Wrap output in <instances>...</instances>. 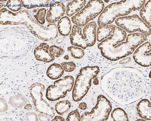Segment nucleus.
I'll use <instances>...</instances> for the list:
<instances>
[{
    "instance_id": "1",
    "label": "nucleus",
    "mask_w": 151,
    "mask_h": 121,
    "mask_svg": "<svg viewBox=\"0 0 151 121\" xmlns=\"http://www.w3.org/2000/svg\"><path fill=\"white\" fill-rule=\"evenodd\" d=\"M147 38L140 32L127 35L125 31L115 25L111 35L99 43L98 47L104 58L111 61H116L132 54Z\"/></svg>"
},
{
    "instance_id": "2",
    "label": "nucleus",
    "mask_w": 151,
    "mask_h": 121,
    "mask_svg": "<svg viewBox=\"0 0 151 121\" xmlns=\"http://www.w3.org/2000/svg\"><path fill=\"white\" fill-rule=\"evenodd\" d=\"M146 1L124 0L109 4L100 14L97 21L99 27H104L113 23L117 18L128 15L133 11L139 10Z\"/></svg>"
},
{
    "instance_id": "3",
    "label": "nucleus",
    "mask_w": 151,
    "mask_h": 121,
    "mask_svg": "<svg viewBox=\"0 0 151 121\" xmlns=\"http://www.w3.org/2000/svg\"><path fill=\"white\" fill-rule=\"evenodd\" d=\"M98 66H86L80 70L74 84L72 92L73 100L77 102L81 101L86 95L91 85V81L99 73Z\"/></svg>"
},
{
    "instance_id": "4",
    "label": "nucleus",
    "mask_w": 151,
    "mask_h": 121,
    "mask_svg": "<svg viewBox=\"0 0 151 121\" xmlns=\"http://www.w3.org/2000/svg\"><path fill=\"white\" fill-rule=\"evenodd\" d=\"M104 6V2L100 0L90 1L86 6L72 17V22L80 27L85 26L101 13Z\"/></svg>"
},
{
    "instance_id": "5",
    "label": "nucleus",
    "mask_w": 151,
    "mask_h": 121,
    "mask_svg": "<svg viewBox=\"0 0 151 121\" xmlns=\"http://www.w3.org/2000/svg\"><path fill=\"white\" fill-rule=\"evenodd\" d=\"M117 26L130 33L139 32L146 36L151 35V28L137 14L119 18L115 21Z\"/></svg>"
},
{
    "instance_id": "6",
    "label": "nucleus",
    "mask_w": 151,
    "mask_h": 121,
    "mask_svg": "<svg viewBox=\"0 0 151 121\" xmlns=\"http://www.w3.org/2000/svg\"><path fill=\"white\" fill-rule=\"evenodd\" d=\"M112 107L111 103L105 97H97V103L91 112L83 114L80 121H105L108 120Z\"/></svg>"
},
{
    "instance_id": "7",
    "label": "nucleus",
    "mask_w": 151,
    "mask_h": 121,
    "mask_svg": "<svg viewBox=\"0 0 151 121\" xmlns=\"http://www.w3.org/2000/svg\"><path fill=\"white\" fill-rule=\"evenodd\" d=\"M45 89L43 84L36 82L30 87V95L36 111L39 113L43 114L53 118L55 115L54 109L42 98L43 93Z\"/></svg>"
},
{
    "instance_id": "8",
    "label": "nucleus",
    "mask_w": 151,
    "mask_h": 121,
    "mask_svg": "<svg viewBox=\"0 0 151 121\" xmlns=\"http://www.w3.org/2000/svg\"><path fill=\"white\" fill-rule=\"evenodd\" d=\"M30 19L31 23L23 21L22 24L25 25L30 32L36 37L40 40L49 41L54 40L58 35L56 24H50L47 26H44L39 23L35 18L30 14Z\"/></svg>"
},
{
    "instance_id": "9",
    "label": "nucleus",
    "mask_w": 151,
    "mask_h": 121,
    "mask_svg": "<svg viewBox=\"0 0 151 121\" xmlns=\"http://www.w3.org/2000/svg\"><path fill=\"white\" fill-rule=\"evenodd\" d=\"M74 83L72 76H68L55 81L53 85L48 87L46 92V98L48 100L55 101L65 97L68 92L72 90Z\"/></svg>"
},
{
    "instance_id": "10",
    "label": "nucleus",
    "mask_w": 151,
    "mask_h": 121,
    "mask_svg": "<svg viewBox=\"0 0 151 121\" xmlns=\"http://www.w3.org/2000/svg\"><path fill=\"white\" fill-rule=\"evenodd\" d=\"M151 46L150 42L143 43L136 49L133 55L134 60L140 66L148 67L151 65Z\"/></svg>"
},
{
    "instance_id": "11",
    "label": "nucleus",
    "mask_w": 151,
    "mask_h": 121,
    "mask_svg": "<svg viewBox=\"0 0 151 121\" xmlns=\"http://www.w3.org/2000/svg\"><path fill=\"white\" fill-rule=\"evenodd\" d=\"M65 7L60 1L53 2L46 14V20L48 23H55L61 19L65 13Z\"/></svg>"
},
{
    "instance_id": "12",
    "label": "nucleus",
    "mask_w": 151,
    "mask_h": 121,
    "mask_svg": "<svg viewBox=\"0 0 151 121\" xmlns=\"http://www.w3.org/2000/svg\"><path fill=\"white\" fill-rule=\"evenodd\" d=\"M70 38V43L74 46L80 47L83 50L88 47L86 41L82 33V29L80 26L75 25L73 26Z\"/></svg>"
},
{
    "instance_id": "13",
    "label": "nucleus",
    "mask_w": 151,
    "mask_h": 121,
    "mask_svg": "<svg viewBox=\"0 0 151 121\" xmlns=\"http://www.w3.org/2000/svg\"><path fill=\"white\" fill-rule=\"evenodd\" d=\"M49 46L47 43L43 42L34 50V54L36 60L39 61L50 63L55 59V57L49 51Z\"/></svg>"
},
{
    "instance_id": "14",
    "label": "nucleus",
    "mask_w": 151,
    "mask_h": 121,
    "mask_svg": "<svg viewBox=\"0 0 151 121\" xmlns=\"http://www.w3.org/2000/svg\"><path fill=\"white\" fill-rule=\"evenodd\" d=\"M97 24L92 21L84 26L83 35L86 41L88 47L93 46L96 41Z\"/></svg>"
},
{
    "instance_id": "15",
    "label": "nucleus",
    "mask_w": 151,
    "mask_h": 121,
    "mask_svg": "<svg viewBox=\"0 0 151 121\" xmlns=\"http://www.w3.org/2000/svg\"><path fill=\"white\" fill-rule=\"evenodd\" d=\"M150 102L147 99H143L138 103L137 106V112L143 119L151 120V108Z\"/></svg>"
},
{
    "instance_id": "16",
    "label": "nucleus",
    "mask_w": 151,
    "mask_h": 121,
    "mask_svg": "<svg viewBox=\"0 0 151 121\" xmlns=\"http://www.w3.org/2000/svg\"><path fill=\"white\" fill-rule=\"evenodd\" d=\"M85 0H75L70 2L67 5L66 13L68 16L71 17L74 16L83 8L86 3Z\"/></svg>"
},
{
    "instance_id": "17",
    "label": "nucleus",
    "mask_w": 151,
    "mask_h": 121,
    "mask_svg": "<svg viewBox=\"0 0 151 121\" xmlns=\"http://www.w3.org/2000/svg\"><path fill=\"white\" fill-rule=\"evenodd\" d=\"M58 32L63 36L69 35L71 31L72 24L67 16L63 17L58 21L57 25Z\"/></svg>"
},
{
    "instance_id": "18",
    "label": "nucleus",
    "mask_w": 151,
    "mask_h": 121,
    "mask_svg": "<svg viewBox=\"0 0 151 121\" xmlns=\"http://www.w3.org/2000/svg\"><path fill=\"white\" fill-rule=\"evenodd\" d=\"M114 26L109 24L104 27H99L96 31V39L97 41L101 42L109 37L114 30Z\"/></svg>"
},
{
    "instance_id": "19",
    "label": "nucleus",
    "mask_w": 151,
    "mask_h": 121,
    "mask_svg": "<svg viewBox=\"0 0 151 121\" xmlns=\"http://www.w3.org/2000/svg\"><path fill=\"white\" fill-rule=\"evenodd\" d=\"M64 73L60 65L54 63L49 67L47 72V76L51 79L56 80L61 77Z\"/></svg>"
},
{
    "instance_id": "20",
    "label": "nucleus",
    "mask_w": 151,
    "mask_h": 121,
    "mask_svg": "<svg viewBox=\"0 0 151 121\" xmlns=\"http://www.w3.org/2000/svg\"><path fill=\"white\" fill-rule=\"evenodd\" d=\"M151 1H148L140 9V15L141 18L151 28Z\"/></svg>"
},
{
    "instance_id": "21",
    "label": "nucleus",
    "mask_w": 151,
    "mask_h": 121,
    "mask_svg": "<svg viewBox=\"0 0 151 121\" xmlns=\"http://www.w3.org/2000/svg\"><path fill=\"white\" fill-rule=\"evenodd\" d=\"M27 99L21 94L12 96L9 100L10 105L14 108H20L25 106L27 103Z\"/></svg>"
},
{
    "instance_id": "22",
    "label": "nucleus",
    "mask_w": 151,
    "mask_h": 121,
    "mask_svg": "<svg viewBox=\"0 0 151 121\" xmlns=\"http://www.w3.org/2000/svg\"><path fill=\"white\" fill-rule=\"evenodd\" d=\"M111 117L114 121H128V116L125 111L120 108H116L113 110Z\"/></svg>"
},
{
    "instance_id": "23",
    "label": "nucleus",
    "mask_w": 151,
    "mask_h": 121,
    "mask_svg": "<svg viewBox=\"0 0 151 121\" xmlns=\"http://www.w3.org/2000/svg\"><path fill=\"white\" fill-rule=\"evenodd\" d=\"M22 5L26 9L45 7L49 4L48 1H21Z\"/></svg>"
},
{
    "instance_id": "24",
    "label": "nucleus",
    "mask_w": 151,
    "mask_h": 121,
    "mask_svg": "<svg viewBox=\"0 0 151 121\" xmlns=\"http://www.w3.org/2000/svg\"><path fill=\"white\" fill-rule=\"evenodd\" d=\"M70 107L71 104L69 101H62L56 104L55 109L58 115H62L69 111Z\"/></svg>"
},
{
    "instance_id": "25",
    "label": "nucleus",
    "mask_w": 151,
    "mask_h": 121,
    "mask_svg": "<svg viewBox=\"0 0 151 121\" xmlns=\"http://www.w3.org/2000/svg\"><path fill=\"white\" fill-rule=\"evenodd\" d=\"M67 50L70 53L72 56L75 59H81L84 56V51L81 48L76 46H70L68 48Z\"/></svg>"
},
{
    "instance_id": "26",
    "label": "nucleus",
    "mask_w": 151,
    "mask_h": 121,
    "mask_svg": "<svg viewBox=\"0 0 151 121\" xmlns=\"http://www.w3.org/2000/svg\"><path fill=\"white\" fill-rule=\"evenodd\" d=\"M6 5L9 10L14 12H17L21 9L22 4L20 0H9L7 1Z\"/></svg>"
},
{
    "instance_id": "27",
    "label": "nucleus",
    "mask_w": 151,
    "mask_h": 121,
    "mask_svg": "<svg viewBox=\"0 0 151 121\" xmlns=\"http://www.w3.org/2000/svg\"><path fill=\"white\" fill-rule=\"evenodd\" d=\"M46 13L47 9L45 8H41L39 9L37 14L34 16V18L39 23L42 25L45 22Z\"/></svg>"
},
{
    "instance_id": "28",
    "label": "nucleus",
    "mask_w": 151,
    "mask_h": 121,
    "mask_svg": "<svg viewBox=\"0 0 151 121\" xmlns=\"http://www.w3.org/2000/svg\"><path fill=\"white\" fill-rule=\"evenodd\" d=\"M49 51L55 57L58 58L64 54L65 50L62 48L56 45H52L49 48Z\"/></svg>"
},
{
    "instance_id": "29",
    "label": "nucleus",
    "mask_w": 151,
    "mask_h": 121,
    "mask_svg": "<svg viewBox=\"0 0 151 121\" xmlns=\"http://www.w3.org/2000/svg\"><path fill=\"white\" fill-rule=\"evenodd\" d=\"M81 120L80 116L78 110L77 109L70 112L68 115L67 118V121H80Z\"/></svg>"
},
{
    "instance_id": "30",
    "label": "nucleus",
    "mask_w": 151,
    "mask_h": 121,
    "mask_svg": "<svg viewBox=\"0 0 151 121\" xmlns=\"http://www.w3.org/2000/svg\"><path fill=\"white\" fill-rule=\"evenodd\" d=\"M61 66L65 72H70L74 71L76 68V65L72 62H64L61 63Z\"/></svg>"
},
{
    "instance_id": "31",
    "label": "nucleus",
    "mask_w": 151,
    "mask_h": 121,
    "mask_svg": "<svg viewBox=\"0 0 151 121\" xmlns=\"http://www.w3.org/2000/svg\"><path fill=\"white\" fill-rule=\"evenodd\" d=\"M25 118L27 121H38V115L35 113L30 112L27 113L25 115Z\"/></svg>"
},
{
    "instance_id": "32",
    "label": "nucleus",
    "mask_w": 151,
    "mask_h": 121,
    "mask_svg": "<svg viewBox=\"0 0 151 121\" xmlns=\"http://www.w3.org/2000/svg\"><path fill=\"white\" fill-rule=\"evenodd\" d=\"M38 119L40 121H50V117L48 116L40 114L38 115Z\"/></svg>"
},
{
    "instance_id": "33",
    "label": "nucleus",
    "mask_w": 151,
    "mask_h": 121,
    "mask_svg": "<svg viewBox=\"0 0 151 121\" xmlns=\"http://www.w3.org/2000/svg\"><path fill=\"white\" fill-rule=\"evenodd\" d=\"M1 112H4L5 111H6L8 109V106H7V103L5 101H2L1 98Z\"/></svg>"
},
{
    "instance_id": "34",
    "label": "nucleus",
    "mask_w": 151,
    "mask_h": 121,
    "mask_svg": "<svg viewBox=\"0 0 151 121\" xmlns=\"http://www.w3.org/2000/svg\"><path fill=\"white\" fill-rule=\"evenodd\" d=\"M79 108L82 110H86L87 108V104L84 102H83L80 103L79 105Z\"/></svg>"
},
{
    "instance_id": "35",
    "label": "nucleus",
    "mask_w": 151,
    "mask_h": 121,
    "mask_svg": "<svg viewBox=\"0 0 151 121\" xmlns=\"http://www.w3.org/2000/svg\"><path fill=\"white\" fill-rule=\"evenodd\" d=\"M65 119L64 118L60 116H56L54 119L52 120V121H64Z\"/></svg>"
},
{
    "instance_id": "36",
    "label": "nucleus",
    "mask_w": 151,
    "mask_h": 121,
    "mask_svg": "<svg viewBox=\"0 0 151 121\" xmlns=\"http://www.w3.org/2000/svg\"><path fill=\"white\" fill-rule=\"evenodd\" d=\"M24 109L26 110L30 111L32 110V106L30 104H27L25 106Z\"/></svg>"
},
{
    "instance_id": "37",
    "label": "nucleus",
    "mask_w": 151,
    "mask_h": 121,
    "mask_svg": "<svg viewBox=\"0 0 151 121\" xmlns=\"http://www.w3.org/2000/svg\"><path fill=\"white\" fill-rule=\"evenodd\" d=\"M64 59L65 60H68L69 59V57L68 55H65V56L64 57Z\"/></svg>"
},
{
    "instance_id": "38",
    "label": "nucleus",
    "mask_w": 151,
    "mask_h": 121,
    "mask_svg": "<svg viewBox=\"0 0 151 121\" xmlns=\"http://www.w3.org/2000/svg\"><path fill=\"white\" fill-rule=\"evenodd\" d=\"M2 5H3L2 4V3H1V8L2 7H3Z\"/></svg>"
},
{
    "instance_id": "39",
    "label": "nucleus",
    "mask_w": 151,
    "mask_h": 121,
    "mask_svg": "<svg viewBox=\"0 0 151 121\" xmlns=\"http://www.w3.org/2000/svg\"><path fill=\"white\" fill-rule=\"evenodd\" d=\"M150 73H151V72H150V73L149 74V77H150V78H151Z\"/></svg>"
},
{
    "instance_id": "40",
    "label": "nucleus",
    "mask_w": 151,
    "mask_h": 121,
    "mask_svg": "<svg viewBox=\"0 0 151 121\" xmlns=\"http://www.w3.org/2000/svg\"><path fill=\"white\" fill-rule=\"evenodd\" d=\"M1 1L4 2V1Z\"/></svg>"
}]
</instances>
